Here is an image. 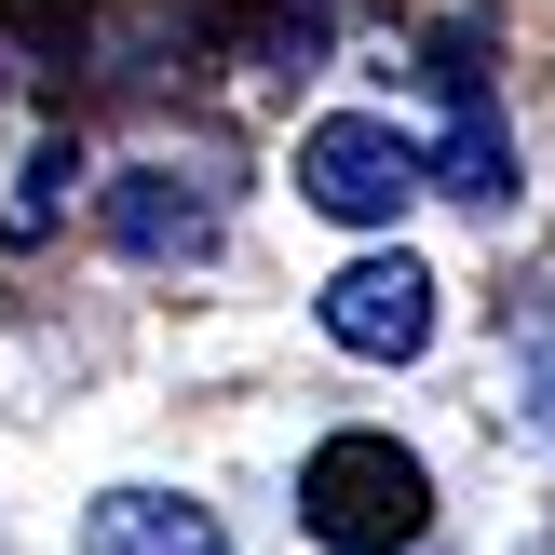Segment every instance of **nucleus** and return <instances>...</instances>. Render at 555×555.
I'll return each instance as SVG.
<instances>
[{"instance_id": "nucleus-9", "label": "nucleus", "mask_w": 555, "mask_h": 555, "mask_svg": "<svg viewBox=\"0 0 555 555\" xmlns=\"http://www.w3.org/2000/svg\"><path fill=\"white\" fill-rule=\"evenodd\" d=\"M0 81H14V68H0Z\"/></svg>"}, {"instance_id": "nucleus-4", "label": "nucleus", "mask_w": 555, "mask_h": 555, "mask_svg": "<svg viewBox=\"0 0 555 555\" xmlns=\"http://www.w3.org/2000/svg\"><path fill=\"white\" fill-rule=\"evenodd\" d=\"M108 244L150 258V271H190V258H217V204L177 163H135V177H108Z\"/></svg>"}, {"instance_id": "nucleus-2", "label": "nucleus", "mask_w": 555, "mask_h": 555, "mask_svg": "<svg viewBox=\"0 0 555 555\" xmlns=\"http://www.w3.org/2000/svg\"><path fill=\"white\" fill-rule=\"evenodd\" d=\"M298 190H312L325 217H352V231H393L434 190V163H421V135H393L379 108H339V122L298 135Z\"/></svg>"}, {"instance_id": "nucleus-5", "label": "nucleus", "mask_w": 555, "mask_h": 555, "mask_svg": "<svg viewBox=\"0 0 555 555\" xmlns=\"http://www.w3.org/2000/svg\"><path fill=\"white\" fill-rule=\"evenodd\" d=\"M81 542L95 555H231V529H217L204 502H177V488H108V502L81 515Z\"/></svg>"}, {"instance_id": "nucleus-7", "label": "nucleus", "mask_w": 555, "mask_h": 555, "mask_svg": "<svg viewBox=\"0 0 555 555\" xmlns=\"http://www.w3.org/2000/svg\"><path fill=\"white\" fill-rule=\"evenodd\" d=\"M68 190H81V135H68V122H54V135H41V150H27V163H14V204H0V244H41V231H54V217H68Z\"/></svg>"}, {"instance_id": "nucleus-8", "label": "nucleus", "mask_w": 555, "mask_h": 555, "mask_svg": "<svg viewBox=\"0 0 555 555\" xmlns=\"http://www.w3.org/2000/svg\"><path fill=\"white\" fill-rule=\"evenodd\" d=\"M312 54H325V0H285V14H271V68H312Z\"/></svg>"}, {"instance_id": "nucleus-3", "label": "nucleus", "mask_w": 555, "mask_h": 555, "mask_svg": "<svg viewBox=\"0 0 555 555\" xmlns=\"http://www.w3.org/2000/svg\"><path fill=\"white\" fill-rule=\"evenodd\" d=\"M325 339L339 352H366V366H406V352H434V271L406 258V244H379V258H352V271H325Z\"/></svg>"}, {"instance_id": "nucleus-1", "label": "nucleus", "mask_w": 555, "mask_h": 555, "mask_svg": "<svg viewBox=\"0 0 555 555\" xmlns=\"http://www.w3.org/2000/svg\"><path fill=\"white\" fill-rule=\"evenodd\" d=\"M298 529H312L325 555H406L434 529L421 448H393V434H325V448L298 461Z\"/></svg>"}, {"instance_id": "nucleus-6", "label": "nucleus", "mask_w": 555, "mask_h": 555, "mask_svg": "<svg viewBox=\"0 0 555 555\" xmlns=\"http://www.w3.org/2000/svg\"><path fill=\"white\" fill-rule=\"evenodd\" d=\"M434 190H461V204H515V135H502V108H488V95H448Z\"/></svg>"}]
</instances>
